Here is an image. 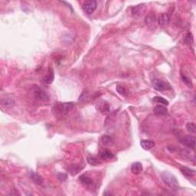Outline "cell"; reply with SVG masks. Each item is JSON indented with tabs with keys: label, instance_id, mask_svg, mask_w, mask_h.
<instances>
[{
	"label": "cell",
	"instance_id": "6da1fadb",
	"mask_svg": "<svg viewBox=\"0 0 196 196\" xmlns=\"http://www.w3.org/2000/svg\"><path fill=\"white\" fill-rule=\"evenodd\" d=\"M161 178L164 183L167 186L172 189L176 190L179 186V182L176 179L175 176L170 173L169 172H163V173L161 174Z\"/></svg>",
	"mask_w": 196,
	"mask_h": 196
},
{
	"label": "cell",
	"instance_id": "7a4b0ae2",
	"mask_svg": "<svg viewBox=\"0 0 196 196\" xmlns=\"http://www.w3.org/2000/svg\"><path fill=\"white\" fill-rule=\"evenodd\" d=\"M74 107V103H71V102L58 103V104L54 106L55 111L61 114H65L67 113L70 112Z\"/></svg>",
	"mask_w": 196,
	"mask_h": 196
},
{
	"label": "cell",
	"instance_id": "3957f363",
	"mask_svg": "<svg viewBox=\"0 0 196 196\" xmlns=\"http://www.w3.org/2000/svg\"><path fill=\"white\" fill-rule=\"evenodd\" d=\"M180 142L184 146H186V147L193 150L195 146V137L190 136V135L186 136V137H184L181 139Z\"/></svg>",
	"mask_w": 196,
	"mask_h": 196
},
{
	"label": "cell",
	"instance_id": "277c9868",
	"mask_svg": "<svg viewBox=\"0 0 196 196\" xmlns=\"http://www.w3.org/2000/svg\"><path fill=\"white\" fill-rule=\"evenodd\" d=\"M97 4L96 1L94 0H89L87 1L83 5V9L84 12L88 14H92L97 9Z\"/></svg>",
	"mask_w": 196,
	"mask_h": 196
},
{
	"label": "cell",
	"instance_id": "5b68a950",
	"mask_svg": "<svg viewBox=\"0 0 196 196\" xmlns=\"http://www.w3.org/2000/svg\"><path fill=\"white\" fill-rule=\"evenodd\" d=\"M34 94H35V97L37 100H42V101H48L49 100L48 95L39 87H35Z\"/></svg>",
	"mask_w": 196,
	"mask_h": 196
},
{
	"label": "cell",
	"instance_id": "8992f818",
	"mask_svg": "<svg viewBox=\"0 0 196 196\" xmlns=\"http://www.w3.org/2000/svg\"><path fill=\"white\" fill-rule=\"evenodd\" d=\"M153 87H154L155 90L158 91H164L171 89V86L169 84L161 81V80H156L153 84Z\"/></svg>",
	"mask_w": 196,
	"mask_h": 196
},
{
	"label": "cell",
	"instance_id": "52a82bcc",
	"mask_svg": "<svg viewBox=\"0 0 196 196\" xmlns=\"http://www.w3.org/2000/svg\"><path fill=\"white\" fill-rule=\"evenodd\" d=\"M158 22L161 27L167 26L169 22V17L166 13H163L159 16V19H158Z\"/></svg>",
	"mask_w": 196,
	"mask_h": 196
},
{
	"label": "cell",
	"instance_id": "ba28073f",
	"mask_svg": "<svg viewBox=\"0 0 196 196\" xmlns=\"http://www.w3.org/2000/svg\"><path fill=\"white\" fill-rule=\"evenodd\" d=\"M29 176L30 179H32L36 185H42V182H43V179H42V176L38 173H36V172H35L30 171Z\"/></svg>",
	"mask_w": 196,
	"mask_h": 196
},
{
	"label": "cell",
	"instance_id": "9c48e42d",
	"mask_svg": "<svg viewBox=\"0 0 196 196\" xmlns=\"http://www.w3.org/2000/svg\"><path fill=\"white\" fill-rule=\"evenodd\" d=\"M140 145H141V147L143 149H145V150H149V149H152V147H154L155 143L149 140H143L140 142Z\"/></svg>",
	"mask_w": 196,
	"mask_h": 196
},
{
	"label": "cell",
	"instance_id": "30bf717a",
	"mask_svg": "<svg viewBox=\"0 0 196 196\" xmlns=\"http://www.w3.org/2000/svg\"><path fill=\"white\" fill-rule=\"evenodd\" d=\"M180 171L187 178H190V177H192L195 175V171L194 169H192L188 168V167L186 166H181Z\"/></svg>",
	"mask_w": 196,
	"mask_h": 196
},
{
	"label": "cell",
	"instance_id": "8fae6325",
	"mask_svg": "<svg viewBox=\"0 0 196 196\" xmlns=\"http://www.w3.org/2000/svg\"><path fill=\"white\" fill-rule=\"evenodd\" d=\"M168 113V110L165 106L158 105L154 108V114L157 116H165Z\"/></svg>",
	"mask_w": 196,
	"mask_h": 196
},
{
	"label": "cell",
	"instance_id": "7c38bea8",
	"mask_svg": "<svg viewBox=\"0 0 196 196\" xmlns=\"http://www.w3.org/2000/svg\"><path fill=\"white\" fill-rule=\"evenodd\" d=\"M53 81H54V71L51 68H49L46 75L43 77V81L45 84H50L53 82Z\"/></svg>",
	"mask_w": 196,
	"mask_h": 196
},
{
	"label": "cell",
	"instance_id": "4fadbf2b",
	"mask_svg": "<svg viewBox=\"0 0 196 196\" xmlns=\"http://www.w3.org/2000/svg\"><path fill=\"white\" fill-rule=\"evenodd\" d=\"M1 103H2V105L5 107V108H12L15 105L14 100L9 97L2 98V100H1Z\"/></svg>",
	"mask_w": 196,
	"mask_h": 196
},
{
	"label": "cell",
	"instance_id": "5bb4252c",
	"mask_svg": "<svg viewBox=\"0 0 196 196\" xmlns=\"http://www.w3.org/2000/svg\"><path fill=\"white\" fill-rule=\"evenodd\" d=\"M131 171L133 174H136V175H138V174L141 173L143 171L142 164L139 163V162L133 163L131 166Z\"/></svg>",
	"mask_w": 196,
	"mask_h": 196
},
{
	"label": "cell",
	"instance_id": "9a60e30c",
	"mask_svg": "<svg viewBox=\"0 0 196 196\" xmlns=\"http://www.w3.org/2000/svg\"><path fill=\"white\" fill-rule=\"evenodd\" d=\"M79 180H80V182H81L83 185L87 186H91L92 183H93V181L91 180L89 177H88L86 175H81V176L79 177Z\"/></svg>",
	"mask_w": 196,
	"mask_h": 196
},
{
	"label": "cell",
	"instance_id": "2e32d148",
	"mask_svg": "<svg viewBox=\"0 0 196 196\" xmlns=\"http://www.w3.org/2000/svg\"><path fill=\"white\" fill-rule=\"evenodd\" d=\"M100 157L102 159H110L114 157V155L109 150H104L100 153Z\"/></svg>",
	"mask_w": 196,
	"mask_h": 196
},
{
	"label": "cell",
	"instance_id": "e0dca14e",
	"mask_svg": "<svg viewBox=\"0 0 196 196\" xmlns=\"http://www.w3.org/2000/svg\"><path fill=\"white\" fill-rule=\"evenodd\" d=\"M100 142H101V143L103 144V146H110L112 144L113 140L110 136H107V135H105V136H103V137H101V139H100Z\"/></svg>",
	"mask_w": 196,
	"mask_h": 196
},
{
	"label": "cell",
	"instance_id": "ac0fdd59",
	"mask_svg": "<svg viewBox=\"0 0 196 196\" xmlns=\"http://www.w3.org/2000/svg\"><path fill=\"white\" fill-rule=\"evenodd\" d=\"M145 22L146 24H148V25L155 24V23H156V16H155V15L150 13V14H149L148 16H146L145 19Z\"/></svg>",
	"mask_w": 196,
	"mask_h": 196
},
{
	"label": "cell",
	"instance_id": "d6986e66",
	"mask_svg": "<svg viewBox=\"0 0 196 196\" xmlns=\"http://www.w3.org/2000/svg\"><path fill=\"white\" fill-rule=\"evenodd\" d=\"M143 10V5H137V6H136V7L133 9V13L135 16H139L140 15H142Z\"/></svg>",
	"mask_w": 196,
	"mask_h": 196
},
{
	"label": "cell",
	"instance_id": "ffe728a7",
	"mask_svg": "<svg viewBox=\"0 0 196 196\" xmlns=\"http://www.w3.org/2000/svg\"><path fill=\"white\" fill-rule=\"evenodd\" d=\"M153 101L156 102L158 103H161L163 104L164 106H168L169 105V101L167 100H166L165 98L162 97L156 96L155 97H153Z\"/></svg>",
	"mask_w": 196,
	"mask_h": 196
},
{
	"label": "cell",
	"instance_id": "44dd1931",
	"mask_svg": "<svg viewBox=\"0 0 196 196\" xmlns=\"http://www.w3.org/2000/svg\"><path fill=\"white\" fill-rule=\"evenodd\" d=\"M116 89H117V91L118 92V94H120L121 96H123V97L127 96L128 92L124 87H122V86H120V85H117V88H116Z\"/></svg>",
	"mask_w": 196,
	"mask_h": 196
},
{
	"label": "cell",
	"instance_id": "7402d4cb",
	"mask_svg": "<svg viewBox=\"0 0 196 196\" xmlns=\"http://www.w3.org/2000/svg\"><path fill=\"white\" fill-rule=\"evenodd\" d=\"M186 129H187V130L189 132V133H195L196 126H195V122H188L187 125H186Z\"/></svg>",
	"mask_w": 196,
	"mask_h": 196
},
{
	"label": "cell",
	"instance_id": "603a6c76",
	"mask_svg": "<svg viewBox=\"0 0 196 196\" xmlns=\"http://www.w3.org/2000/svg\"><path fill=\"white\" fill-rule=\"evenodd\" d=\"M182 81H183L184 84H186L188 88H192L193 87L192 82V81L189 78V77H186V75H184V74H182Z\"/></svg>",
	"mask_w": 196,
	"mask_h": 196
},
{
	"label": "cell",
	"instance_id": "cb8c5ba5",
	"mask_svg": "<svg viewBox=\"0 0 196 196\" xmlns=\"http://www.w3.org/2000/svg\"><path fill=\"white\" fill-rule=\"evenodd\" d=\"M100 110L103 114H107L109 112L110 108H109V105L105 102H103V103H100V107H99Z\"/></svg>",
	"mask_w": 196,
	"mask_h": 196
},
{
	"label": "cell",
	"instance_id": "d4e9b609",
	"mask_svg": "<svg viewBox=\"0 0 196 196\" xmlns=\"http://www.w3.org/2000/svg\"><path fill=\"white\" fill-rule=\"evenodd\" d=\"M88 163L91 165H92V166H97L98 164H100V162L97 159H96L95 157H93V156H88Z\"/></svg>",
	"mask_w": 196,
	"mask_h": 196
},
{
	"label": "cell",
	"instance_id": "484cf974",
	"mask_svg": "<svg viewBox=\"0 0 196 196\" xmlns=\"http://www.w3.org/2000/svg\"><path fill=\"white\" fill-rule=\"evenodd\" d=\"M185 42L187 45H191L193 42V38H192V35L191 32H188L186 34V37H185Z\"/></svg>",
	"mask_w": 196,
	"mask_h": 196
},
{
	"label": "cell",
	"instance_id": "4316f807",
	"mask_svg": "<svg viewBox=\"0 0 196 196\" xmlns=\"http://www.w3.org/2000/svg\"><path fill=\"white\" fill-rule=\"evenodd\" d=\"M88 92L87 91H84L82 92V94H81V95H80V97H79V101H81V102H84L88 98Z\"/></svg>",
	"mask_w": 196,
	"mask_h": 196
},
{
	"label": "cell",
	"instance_id": "83f0119b",
	"mask_svg": "<svg viewBox=\"0 0 196 196\" xmlns=\"http://www.w3.org/2000/svg\"><path fill=\"white\" fill-rule=\"evenodd\" d=\"M67 178H68V176H67L66 174L59 173L58 175V179H59L60 181H65V180H66Z\"/></svg>",
	"mask_w": 196,
	"mask_h": 196
}]
</instances>
